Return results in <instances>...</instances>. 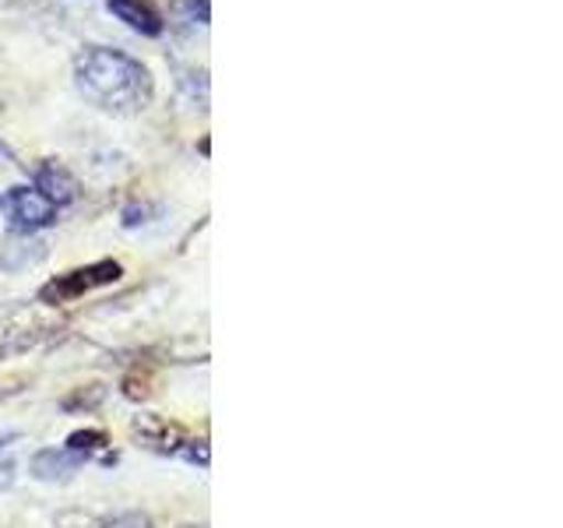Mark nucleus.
<instances>
[{"instance_id": "nucleus-1", "label": "nucleus", "mask_w": 563, "mask_h": 528, "mask_svg": "<svg viewBox=\"0 0 563 528\" xmlns=\"http://www.w3.org/2000/svg\"><path fill=\"white\" fill-rule=\"evenodd\" d=\"M75 81L85 99L110 113H137L152 102L148 67L120 50L88 46L75 61Z\"/></svg>"}, {"instance_id": "nucleus-2", "label": "nucleus", "mask_w": 563, "mask_h": 528, "mask_svg": "<svg viewBox=\"0 0 563 528\" xmlns=\"http://www.w3.org/2000/svg\"><path fill=\"white\" fill-rule=\"evenodd\" d=\"M53 334V324H46L40 310L29 304H8L0 307V360L22 356Z\"/></svg>"}, {"instance_id": "nucleus-3", "label": "nucleus", "mask_w": 563, "mask_h": 528, "mask_svg": "<svg viewBox=\"0 0 563 528\" xmlns=\"http://www.w3.org/2000/svg\"><path fill=\"white\" fill-rule=\"evenodd\" d=\"M123 268L117 261H96V264H85V268H75V272H64L57 275L53 282H46V286L40 289V299H46V304H70V299H81L85 293L92 289H102V286H113V282H120Z\"/></svg>"}, {"instance_id": "nucleus-4", "label": "nucleus", "mask_w": 563, "mask_h": 528, "mask_svg": "<svg viewBox=\"0 0 563 528\" xmlns=\"http://www.w3.org/2000/svg\"><path fill=\"white\" fill-rule=\"evenodd\" d=\"M0 211L8 216L14 233H25V237L57 222V208H53L35 187H11L4 198H0Z\"/></svg>"}, {"instance_id": "nucleus-5", "label": "nucleus", "mask_w": 563, "mask_h": 528, "mask_svg": "<svg viewBox=\"0 0 563 528\" xmlns=\"http://www.w3.org/2000/svg\"><path fill=\"white\" fill-rule=\"evenodd\" d=\"M88 458L75 448H43L32 458V475L40 483H67L81 472Z\"/></svg>"}, {"instance_id": "nucleus-6", "label": "nucleus", "mask_w": 563, "mask_h": 528, "mask_svg": "<svg viewBox=\"0 0 563 528\" xmlns=\"http://www.w3.org/2000/svg\"><path fill=\"white\" fill-rule=\"evenodd\" d=\"M35 190H40L53 208H64L78 198V180L60 163H43L35 169Z\"/></svg>"}, {"instance_id": "nucleus-7", "label": "nucleus", "mask_w": 563, "mask_h": 528, "mask_svg": "<svg viewBox=\"0 0 563 528\" xmlns=\"http://www.w3.org/2000/svg\"><path fill=\"white\" fill-rule=\"evenodd\" d=\"M106 8H110L123 25H131L141 35H158L166 25L152 0H106Z\"/></svg>"}, {"instance_id": "nucleus-8", "label": "nucleus", "mask_w": 563, "mask_h": 528, "mask_svg": "<svg viewBox=\"0 0 563 528\" xmlns=\"http://www.w3.org/2000/svg\"><path fill=\"white\" fill-rule=\"evenodd\" d=\"M57 528H152V518L141 515V510H117V515H102V518L70 510V515L57 518Z\"/></svg>"}, {"instance_id": "nucleus-9", "label": "nucleus", "mask_w": 563, "mask_h": 528, "mask_svg": "<svg viewBox=\"0 0 563 528\" xmlns=\"http://www.w3.org/2000/svg\"><path fill=\"white\" fill-rule=\"evenodd\" d=\"M43 257H46V243H40V240L8 243L4 251H0V268L22 272V268H32V264H40Z\"/></svg>"}, {"instance_id": "nucleus-10", "label": "nucleus", "mask_w": 563, "mask_h": 528, "mask_svg": "<svg viewBox=\"0 0 563 528\" xmlns=\"http://www.w3.org/2000/svg\"><path fill=\"white\" fill-rule=\"evenodd\" d=\"M173 18L184 29H208L211 4L208 0H173Z\"/></svg>"}, {"instance_id": "nucleus-11", "label": "nucleus", "mask_w": 563, "mask_h": 528, "mask_svg": "<svg viewBox=\"0 0 563 528\" xmlns=\"http://www.w3.org/2000/svg\"><path fill=\"white\" fill-rule=\"evenodd\" d=\"M102 444H106V437H102V433H75V437H70V440H67V448H75V451H81L85 458H88V454H92L96 448H102Z\"/></svg>"}, {"instance_id": "nucleus-12", "label": "nucleus", "mask_w": 563, "mask_h": 528, "mask_svg": "<svg viewBox=\"0 0 563 528\" xmlns=\"http://www.w3.org/2000/svg\"><path fill=\"white\" fill-rule=\"evenodd\" d=\"M14 483V465L11 462H0V490H8Z\"/></svg>"}, {"instance_id": "nucleus-13", "label": "nucleus", "mask_w": 563, "mask_h": 528, "mask_svg": "<svg viewBox=\"0 0 563 528\" xmlns=\"http://www.w3.org/2000/svg\"><path fill=\"white\" fill-rule=\"evenodd\" d=\"M8 163H14V155H11V148L0 141V166H8Z\"/></svg>"}, {"instance_id": "nucleus-14", "label": "nucleus", "mask_w": 563, "mask_h": 528, "mask_svg": "<svg viewBox=\"0 0 563 528\" xmlns=\"http://www.w3.org/2000/svg\"><path fill=\"white\" fill-rule=\"evenodd\" d=\"M8 440H11V437H0V448H4V444H8Z\"/></svg>"}, {"instance_id": "nucleus-15", "label": "nucleus", "mask_w": 563, "mask_h": 528, "mask_svg": "<svg viewBox=\"0 0 563 528\" xmlns=\"http://www.w3.org/2000/svg\"><path fill=\"white\" fill-rule=\"evenodd\" d=\"M180 528H205V525H180Z\"/></svg>"}, {"instance_id": "nucleus-16", "label": "nucleus", "mask_w": 563, "mask_h": 528, "mask_svg": "<svg viewBox=\"0 0 563 528\" xmlns=\"http://www.w3.org/2000/svg\"><path fill=\"white\" fill-rule=\"evenodd\" d=\"M0 198H4V194H0Z\"/></svg>"}]
</instances>
